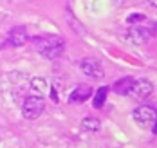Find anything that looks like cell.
Masks as SVG:
<instances>
[{
	"mask_svg": "<svg viewBox=\"0 0 157 148\" xmlns=\"http://www.w3.org/2000/svg\"><path fill=\"white\" fill-rule=\"evenodd\" d=\"M34 47L38 51V54H42L44 58L54 60V58L62 56L63 49H65V42H63L62 38H56V36H47V38L38 40Z\"/></svg>",
	"mask_w": 157,
	"mask_h": 148,
	"instance_id": "6da1fadb",
	"label": "cell"
},
{
	"mask_svg": "<svg viewBox=\"0 0 157 148\" xmlns=\"http://www.w3.org/2000/svg\"><path fill=\"white\" fill-rule=\"evenodd\" d=\"M45 110V101L42 96H27L22 103V114L25 119H38Z\"/></svg>",
	"mask_w": 157,
	"mask_h": 148,
	"instance_id": "7a4b0ae2",
	"label": "cell"
},
{
	"mask_svg": "<svg viewBox=\"0 0 157 148\" xmlns=\"http://www.w3.org/2000/svg\"><path fill=\"white\" fill-rule=\"evenodd\" d=\"M134 121L137 123V127L141 128H154L155 125V108L150 105H141L132 112Z\"/></svg>",
	"mask_w": 157,
	"mask_h": 148,
	"instance_id": "3957f363",
	"label": "cell"
},
{
	"mask_svg": "<svg viewBox=\"0 0 157 148\" xmlns=\"http://www.w3.org/2000/svg\"><path fill=\"white\" fill-rule=\"evenodd\" d=\"M79 70H81L85 76L92 78V80H99V78L105 76L101 62L96 60V58H85V60H81V62H79Z\"/></svg>",
	"mask_w": 157,
	"mask_h": 148,
	"instance_id": "277c9868",
	"label": "cell"
},
{
	"mask_svg": "<svg viewBox=\"0 0 157 148\" xmlns=\"http://www.w3.org/2000/svg\"><path fill=\"white\" fill-rule=\"evenodd\" d=\"M154 92V85L150 80L141 78V80H134V85L130 89V94L136 99H146L150 94Z\"/></svg>",
	"mask_w": 157,
	"mask_h": 148,
	"instance_id": "5b68a950",
	"label": "cell"
},
{
	"mask_svg": "<svg viewBox=\"0 0 157 148\" xmlns=\"http://www.w3.org/2000/svg\"><path fill=\"white\" fill-rule=\"evenodd\" d=\"M150 36H152V33H150L146 27H141V25H134V27H130V29L126 31V40H128L130 44H134V45H143V44H146V42L150 40Z\"/></svg>",
	"mask_w": 157,
	"mask_h": 148,
	"instance_id": "8992f818",
	"label": "cell"
},
{
	"mask_svg": "<svg viewBox=\"0 0 157 148\" xmlns=\"http://www.w3.org/2000/svg\"><path fill=\"white\" fill-rule=\"evenodd\" d=\"M29 34H27V29L24 25H18V27H13L11 33L7 36V44L13 45V47H22L25 42H27Z\"/></svg>",
	"mask_w": 157,
	"mask_h": 148,
	"instance_id": "52a82bcc",
	"label": "cell"
},
{
	"mask_svg": "<svg viewBox=\"0 0 157 148\" xmlns=\"http://www.w3.org/2000/svg\"><path fill=\"white\" fill-rule=\"evenodd\" d=\"M92 96V89L89 85H78L71 94H69V103H83L85 99Z\"/></svg>",
	"mask_w": 157,
	"mask_h": 148,
	"instance_id": "ba28073f",
	"label": "cell"
},
{
	"mask_svg": "<svg viewBox=\"0 0 157 148\" xmlns=\"http://www.w3.org/2000/svg\"><path fill=\"white\" fill-rule=\"evenodd\" d=\"M132 85H134V78L132 76H125V78H121V80H117V82L114 83L112 90L116 94H119V96H126V94H130Z\"/></svg>",
	"mask_w": 157,
	"mask_h": 148,
	"instance_id": "9c48e42d",
	"label": "cell"
},
{
	"mask_svg": "<svg viewBox=\"0 0 157 148\" xmlns=\"http://www.w3.org/2000/svg\"><path fill=\"white\" fill-rule=\"evenodd\" d=\"M47 89H49V85L44 78H33L31 82H29V90H31L34 96H42L44 98V92Z\"/></svg>",
	"mask_w": 157,
	"mask_h": 148,
	"instance_id": "30bf717a",
	"label": "cell"
},
{
	"mask_svg": "<svg viewBox=\"0 0 157 148\" xmlns=\"http://www.w3.org/2000/svg\"><path fill=\"white\" fill-rule=\"evenodd\" d=\"M81 128L87 132H98L101 128V123L96 119V117H85L83 121H81Z\"/></svg>",
	"mask_w": 157,
	"mask_h": 148,
	"instance_id": "8fae6325",
	"label": "cell"
},
{
	"mask_svg": "<svg viewBox=\"0 0 157 148\" xmlns=\"http://www.w3.org/2000/svg\"><path fill=\"white\" fill-rule=\"evenodd\" d=\"M107 94H109V89H107V87H101V89L96 92L94 101H92L94 108H101V107L105 105V101H107Z\"/></svg>",
	"mask_w": 157,
	"mask_h": 148,
	"instance_id": "7c38bea8",
	"label": "cell"
},
{
	"mask_svg": "<svg viewBox=\"0 0 157 148\" xmlns=\"http://www.w3.org/2000/svg\"><path fill=\"white\" fill-rule=\"evenodd\" d=\"M65 18H67V22L71 24V27L76 31V33L79 34H85V29H83V25H81V22H79L78 18L72 15V11H67V15H65Z\"/></svg>",
	"mask_w": 157,
	"mask_h": 148,
	"instance_id": "4fadbf2b",
	"label": "cell"
},
{
	"mask_svg": "<svg viewBox=\"0 0 157 148\" xmlns=\"http://www.w3.org/2000/svg\"><path fill=\"white\" fill-rule=\"evenodd\" d=\"M144 20V15L143 13H134V15H130V17L126 18V22L132 25V24H137V22H143Z\"/></svg>",
	"mask_w": 157,
	"mask_h": 148,
	"instance_id": "5bb4252c",
	"label": "cell"
},
{
	"mask_svg": "<svg viewBox=\"0 0 157 148\" xmlns=\"http://www.w3.org/2000/svg\"><path fill=\"white\" fill-rule=\"evenodd\" d=\"M51 98H52V101H56V103H58V92H56L54 89H51Z\"/></svg>",
	"mask_w": 157,
	"mask_h": 148,
	"instance_id": "9a60e30c",
	"label": "cell"
},
{
	"mask_svg": "<svg viewBox=\"0 0 157 148\" xmlns=\"http://www.w3.org/2000/svg\"><path fill=\"white\" fill-rule=\"evenodd\" d=\"M148 2H150L152 6H157V0H148Z\"/></svg>",
	"mask_w": 157,
	"mask_h": 148,
	"instance_id": "2e32d148",
	"label": "cell"
}]
</instances>
